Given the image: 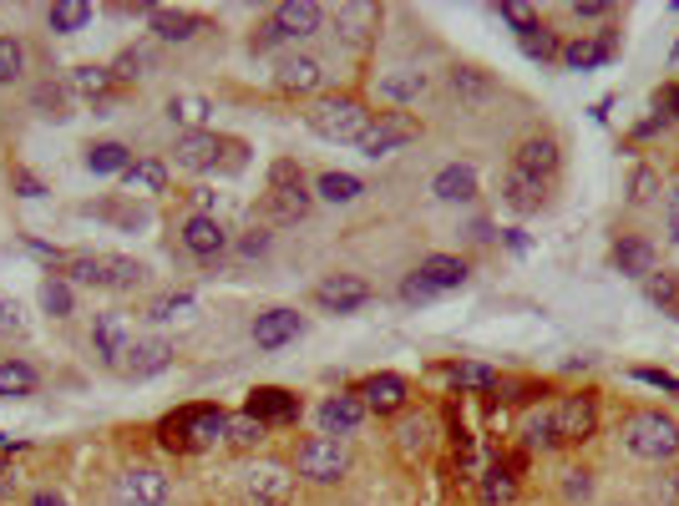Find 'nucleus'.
<instances>
[{"label": "nucleus", "mask_w": 679, "mask_h": 506, "mask_svg": "<svg viewBox=\"0 0 679 506\" xmlns=\"http://www.w3.org/2000/svg\"><path fill=\"white\" fill-rule=\"evenodd\" d=\"M229 441V410L219 405H183L158 420V446L173 456H198V451Z\"/></svg>", "instance_id": "obj_1"}, {"label": "nucleus", "mask_w": 679, "mask_h": 506, "mask_svg": "<svg viewBox=\"0 0 679 506\" xmlns=\"http://www.w3.org/2000/svg\"><path fill=\"white\" fill-rule=\"evenodd\" d=\"M375 112H370L360 97L350 91H335V97H314L310 112H305V127L314 137H325V143H340V147H360V137L370 132Z\"/></svg>", "instance_id": "obj_2"}, {"label": "nucleus", "mask_w": 679, "mask_h": 506, "mask_svg": "<svg viewBox=\"0 0 679 506\" xmlns=\"http://www.w3.org/2000/svg\"><path fill=\"white\" fill-rule=\"evenodd\" d=\"M61 279H66L72 289L87 284V289L127 294L148 279V269L137 259H127V254H66V259H61Z\"/></svg>", "instance_id": "obj_3"}, {"label": "nucleus", "mask_w": 679, "mask_h": 506, "mask_svg": "<svg viewBox=\"0 0 679 506\" xmlns=\"http://www.w3.org/2000/svg\"><path fill=\"white\" fill-rule=\"evenodd\" d=\"M314 208V188L305 183L295 158H280L269 168V188L259 198V218H264L269 229H284V223H299V218Z\"/></svg>", "instance_id": "obj_4"}, {"label": "nucleus", "mask_w": 679, "mask_h": 506, "mask_svg": "<svg viewBox=\"0 0 679 506\" xmlns=\"http://www.w3.org/2000/svg\"><path fill=\"white\" fill-rule=\"evenodd\" d=\"M619 441L639 461H669V456H679V425L665 410H634V416H624Z\"/></svg>", "instance_id": "obj_5"}, {"label": "nucleus", "mask_w": 679, "mask_h": 506, "mask_svg": "<svg viewBox=\"0 0 679 506\" xmlns=\"http://www.w3.org/2000/svg\"><path fill=\"white\" fill-rule=\"evenodd\" d=\"M295 471L314 486H335L345 471H350V446H345V435H310L295 456Z\"/></svg>", "instance_id": "obj_6"}, {"label": "nucleus", "mask_w": 679, "mask_h": 506, "mask_svg": "<svg viewBox=\"0 0 679 506\" xmlns=\"http://www.w3.org/2000/svg\"><path fill=\"white\" fill-rule=\"evenodd\" d=\"M416 137H421V116H411V112H381L375 122H370L366 137H360V152H366V158H391L396 147L416 143Z\"/></svg>", "instance_id": "obj_7"}, {"label": "nucleus", "mask_w": 679, "mask_h": 506, "mask_svg": "<svg viewBox=\"0 0 679 506\" xmlns=\"http://www.w3.org/2000/svg\"><path fill=\"white\" fill-rule=\"evenodd\" d=\"M112 506H168V477L158 466H127L112 481Z\"/></svg>", "instance_id": "obj_8"}, {"label": "nucleus", "mask_w": 679, "mask_h": 506, "mask_svg": "<svg viewBox=\"0 0 679 506\" xmlns=\"http://www.w3.org/2000/svg\"><path fill=\"white\" fill-rule=\"evenodd\" d=\"M244 496H249V506H289V496H295V477L284 471V466L274 461H259L244 471Z\"/></svg>", "instance_id": "obj_9"}, {"label": "nucleus", "mask_w": 679, "mask_h": 506, "mask_svg": "<svg viewBox=\"0 0 679 506\" xmlns=\"http://www.w3.org/2000/svg\"><path fill=\"white\" fill-rule=\"evenodd\" d=\"M314 304H320L325 314H355V309L370 304V284L360 274H330L314 284Z\"/></svg>", "instance_id": "obj_10"}, {"label": "nucleus", "mask_w": 679, "mask_h": 506, "mask_svg": "<svg viewBox=\"0 0 679 506\" xmlns=\"http://www.w3.org/2000/svg\"><path fill=\"white\" fill-rule=\"evenodd\" d=\"M553 416H558L563 446H583V441H593V431H598V400H593V395H568V400L553 405Z\"/></svg>", "instance_id": "obj_11"}, {"label": "nucleus", "mask_w": 679, "mask_h": 506, "mask_svg": "<svg viewBox=\"0 0 679 506\" xmlns=\"http://www.w3.org/2000/svg\"><path fill=\"white\" fill-rule=\"evenodd\" d=\"M244 416H254L259 425H295L299 420V395L280 391V385H259L244 400Z\"/></svg>", "instance_id": "obj_12"}, {"label": "nucleus", "mask_w": 679, "mask_h": 506, "mask_svg": "<svg viewBox=\"0 0 679 506\" xmlns=\"http://www.w3.org/2000/svg\"><path fill=\"white\" fill-rule=\"evenodd\" d=\"M355 395H360V405L375 410V416H396V410H406V400H411V385L385 370V375H366V380H360Z\"/></svg>", "instance_id": "obj_13"}, {"label": "nucleus", "mask_w": 679, "mask_h": 506, "mask_svg": "<svg viewBox=\"0 0 679 506\" xmlns=\"http://www.w3.org/2000/svg\"><path fill=\"white\" fill-rule=\"evenodd\" d=\"M127 345H133V324H127V314H122V309L97 314V324H91V349H97V360L118 370V360L127 355Z\"/></svg>", "instance_id": "obj_14"}, {"label": "nucleus", "mask_w": 679, "mask_h": 506, "mask_svg": "<svg viewBox=\"0 0 679 506\" xmlns=\"http://www.w3.org/2000/svg\"><path fill=\"white\" fill-rule=\"evenodd\" d=\"M177 244L188 248L193 259H219L223 248H229V233H223L219 218L188 213V218H183V229H177Z\"/></svg>", "instance_id": "obj_15"}, {"label": "nucleus", "mask_w": 679, "mask_h": 506, "mask_svg": "<svg viewBox=\"0 0 679 506\" xmlns=\"http://www.w3.org/2000/svg\"><path fill=\"white\" fill-rule=\"evenodd\" d=\"M558 61L568 72H593V66H604V61H614V30H583L578 41L558 46Z\"/></svg>", "instance_id": "obj_16"}, {"label": "nucleus", "mask_w": 679, "mask_h": 506, "mask_svg": "<svg viewBox=\"0 0 679 506\" xmlns=\"http://www.w3.org/2000/svg\"><path fill=\"white\" fill-rule=\"evenodd\" d=\"M168 365H173V345L168 340H133L127 355L118 360V370L127 380H152V375H163Z\"/></svg>", "instance_id": "obj_17"}, {"label": "nucleus", "mask_w": 679, "mask_h": 506, "mask_svg": "<svg viewBox=\"0 0 679 506\" xmlns=\"http://www.w3.org/2000/svg\"><path fill=\"white\" fill-rule=\"evenodd\" d=\"M269 21L284 30V41H305V36H320L325 5H314V0H284V5L269 11Z\"/></svg>", "instance_id": "obj_18"}, {"label": "nucleus", "mask_w": 679, "mask_h": 506, "mask_svg": "<svg viewBox=\"0 0 679 506\" xmlns=\"http://www.w3.org/2000/svg\"><path fill=\"white\" fill-rule=\"evenodd\" d=\"M558 162H563V152H558V143H553V137H522V143H517V152H513V173L547 183V177L558 173Z\"/></svg>", "instance_id": "obj_19"}, {"label": "nucleus", "mask_w": 679, "mask_h": 506, "mask_svg": "<svg viewBox=\"0 0 679 506\" xmlns=\"http://www.w3.org/2000/svg\"><path fill=\"white\" fill-rule=\"evenodd\" d=\"M148 30L158 36L163 46H188L198 30H203V15L193 11H177V5H152L148 11Z\"/></svg>", "instance_id": "obj_20"}, {"label": "nucleus", "mask_w": 679, "mask_h": 506, "mask_svg": "<svg viewBox=\"0 0 679 506\" xmlns=\"http://www.w3.org/2000/svg\"><path fill=\"white\" fill-rule=\"evenodd\" d=\"M173 152H177V168H183V173H213V168H219V152H223V137L219 132H183Z\"/></svg>", "instance_id": "obj_21"}, {"label": "nucleus", "mask_w": 679, "mask_h": 506, "mask_svg": "<svg viewBox=\"0 0 679 506\" xmlns=\"http://www.w3.org/2000/svg\"><path fill=\"white\" fill-rule=\"evenodd\" d=\"M305 334V319L299 309H264V314L254 319V345L259 349H284L289 340Z\"/></svg>", "instance_id": "obj_22"}, {"label": "nucleus", "mask_w": 679, "mask_h": 506, "mask_svg": "<svg viewBox=\"0 0 679 506\" xmlns=\"http://www.w3.org/2000/svg\"><path fill=\"white\" fill-rule=\"evenodd\" d=\"M320 82H325V66L314 57H284L280 66H274V87H280L284 97H310Z\"/></svg>", "instance_id": "obj_23"}, {"label": "nucleus", "mask_w": 679, "mask_h": 506, "mask_svg": "<svg viewBox=\"0 0 679 506\" xmlns=\"http://www.w3.org/2000/svg\"><path fill=\"white\" fill-rule=\"evenodd\" d=\"M431 198L436 202H472L477 198V168L472 162H446L442 173L431 177Z\"/></svg>", "instance_id": "obj_24"}, {"label": "nucleus", "mask_w": 679, "mask_h": 506, "mask_svg": "<svg viewBox=\"0 0 679 506\" xmlns=\"http://www.w3.org/2000/svg\"><path fill=\"white\" fill-rule=\"evenodd\" d=\"M366 420V405H360V395H330L325 405H320V435H350L355 425Z\"/></svg>", "instance_id": "obj_25"}, {"label": "nucleus", "mask_w": 679, "mask_h": 506, "mask_svg": "<svg viewBox=\"0 0 679 506\" xmlns=\"http://www.w3.org/2000/svg\"><path fill=\"white\" fill-rule=\"evenodd\" d=\"M416 279H421L431 294H452V289H461V284H467V263L452 259V254H431V259H421Z\"/></svg>", "instance_id": "obj_26"}, {"label": "nucleus", "mask_w": 679, "mask_h": 506, "mask_svg": "<svg viewBox=\"0 0 679 506\" xmlns=\"http://www.w3.org/2000/svg\"><path fill=\"white\" fill-rule=\"evenodd\" d=\"M208 116H213V101L198 97V91H177V97L168 101V122L177 127V137H183V132H208Z\"/></svg>", "instance_id": "obj_27"}, {"label": "nucleus", "mask_w": 679, "mask_h": 506, "mask_svg": "<svg viewBox=\"0 0 679 506\" xmlns=\"http://www.w3.org/2000/svg\"><path fill=\"white\" fill-rule=\"evenodd\" d=\"M133 162L137 158L127 143H91L87 147V173H97V177H122Z\"/></svg>", "instance_id": "obj_28"}, {"label": "nucleus", "mask_w": 679, "mask_h": 506, "mask_svg": "<svg viewBox=\"0 0 679 506\" xmlns=\"http://www.w3.org/2000/svg\"><path fill=\"white\" fill-rule=\"evenodd\" d=\"M36 385H41V375L30 360H0V400H26V395H36Z\"/></svg>", "instance_id": "obj_29"}, {"label": "nucleus", "mask_w": 679, "mask_h": 506, "mask_svg": "<svg viewBox=\"0 0 679 506\" xmlns=\"http://www.w3.org/2000/svg\"><path fill=\"white\" fill-rule=\"evenodd\" d=\"M547 183H538V177H522V173H513L507 168V183H503V198H507V208L513 213H538L543 208V198H547Z\"/></svg>", "instance_id": "obj_30"}, {"label": "nucleus", "mask_w": 679, "mask_h": 506, "mask_svg": "<svg viewBox=\"0 0 679 506\" xmlns=\"http://www.w3.org/2000/svg\"><path fill=\"white\" fill-rule=\"evenodd\" d=\"M614 269L629 279H650L654 274V248L644 238H619L614 244Z\"/></svg>", "instance_id": "obj_31"}, {"label": "nucleus", "mask_w": 679, "mask_h": 506, "mask_svg": "<svg viewBox=\"0 0 679 506\" xmlns=\"http://www.w3.org/2000/svg\"><path fill=\"white\" fill-rule=\"evenodd\" d=\"M517 502V461H497L482 477V506H513Z\"/></svg>", "instance_id": "obj_32"}, {"label": "nucleus", "mask_w": 679, "mask_h": 506, "mask_svg": "<svg viewBox=\"0 0 679 506\" xmlns=\"http://www.w3.org/2000/svg\"><path fill=\"white\" fill-rule=\"evenodd\" d=\"M427 91V72H416V66H400V72L381 76V97L396 101V107H406V101H416Z\"/></svg>", "instance_id": "obj_33"}, {"label": "nucleus", "mask_w": 679, "mask_h": 506, "mask_svg": "<svg viewBox=\"0 0 679 506\" xmlns=\"http://www.w3.org/2000/svg\"><path fill=\"white\" fill-rule=\"evenodd\" d=\"M446 380H452L457 391H477V395H492L497 385H503L492 365H472V360H467V365H446Z\"/></svg>", "instance_id": "obj_34"}, {"label": "nucleus", "mask_w": 679, "mask_h": 506, "mask_svg": "<svg viewBox=\"0 0 679 506\" xmlns=\"http://www.w3.org/2000/svg\"><path fill=\"white\" fill-rule=\"evenodd\" d=\"M122 183H127V188L133 193H163L168 188V162H158V158H137L133 168H127V173H122Z\"/></svg>", "instance_id": "obj_35"}, {"label": "nucleus", "mask_w": 679, "mask_h": 506, "mask_svg": "<svg viewBox=\"0 0 679 506\" xmlns=\"http://www.w3.org/2000/svg\"><path fill=\"white\" fill-rule=\"evenodd\" d=\"M87 21H91L87 0H57V5L46 11V26L57 30V36H76V30H87Z\"/></svg>", "instance_id": "obj_36"}, {"label": "nucleus", "mask_w": 679, "mask_h": 506, "mask_svg": "<svg viewBox=\"0 0 679 506\" xmlns=\"http://www.w3.org/2000/svg\"><path fill=\"white\" fill-rule=\"evenodd\" d=\"M66 87H72L76 97H87V101H102L107 91L118 87V76H112V66H76Z\"/></svg>", "instance_id": "obj_37"}, {"label": "nucleus", "mask_w": 679, "mask_h": 506, "mask_svg": "<svg viewBox=\"0 0 679 506\" xmlns=\"http://www.w3.org/2000/svg\"><path fill=\"white\" fill-rule=\"evenodd\" d=\"M41 309L51 319H66V314H76V289L66 284L61 274H46L41 279Z\"/></svg>", "instance_id": "obj_38"}, {"label": "nucleus", "mask_w": 679, "mask_h": 506, "mask_svg": "<svg viewBox=\"0 0 679 506\" xmlns=\"http://www.w3.org/2000/svg\"><path fill=\"white\" fill-rule=\"evenodd\" d=\"M522 441H528V451H558V416L553 410H532L528 425H522Z\"/></svg>", "instance_id": "obj_39"}, {"label": "nucleus", "mask_w": 679, "mask_h": 506, "mask_svg": "<svg viewBox=\"0 0 679 506\" xmlns=\"http://www.w3.org/2000/svg\"><path fill=\"white\" fill-rule=\"evenodd\" d=\"M366 193V183L355 173H320L314 177V198H325V202H355Z\"/></svg>", "instance_id": "obj_40"}, {"label": "nucleus", "mask_w": 679, "mask_h": 506, "mask_svg": "<svg viewBox=\"0 0 679 506\" xmlns=\"http://www.w3.org/2000/svg\"><path fill=\"white\" fill-rule=\"evenodd\" d=\"M30 107H36L46 122H66V116H72V87H57V82H46V87H36Z\"/></svg>", "instance_id": "obj_41"}, {"label": "nucleus", "mask_w": 679, "mask_h": 506, "mask_svg": "<svg viewBox=\"0 0 679 506\" xmlns=\"http://www.w3.org/2000/svg\"><path fill=\"white\" fill-rule=\"evenodd\" d=\"M396 435H400V451H406V461H421V456L431 451V420H421V416H411Z\"/></svg>", "instance_id": "obj_42"}, {"label": "nucleus", "mask_w": 679, "mask_h": 506, "mask_svg": "<svg viewBox=\"0 0 679 506\" xmlns=\"http://www.w3.org/2000/svg\"><path fill=\"white\" fill-rule=\"evenodd\" d=\"M198 314V299L193 294H163V299L148 304V319H158V324H168V319H193Z\"/></svg>", "instance_id": "obj_43"}, {"label": "nucleus", "mask_w": 679, "mask_h": 506, "mask_svg": "<svg viewBox=\"0 0 679 506\" xmlns=\"http://www.w3.org/2000/svg\"><path fill=\"white\" fill-rule=\"evenodd\" d=\"M21 76H26V46L15 36H0V87H11Z\"/></svg>", "instance_id": "obj_44"}, {"label": "nucleus", "mask_w": 679, "mask_h": 506, "mask_svg": "<svg viewBox=\"0 0 679 506\" xmlns=\"http://www.w3.org/2000/svg\"><path fill=\"white\" fill-rule=\"evenodd\" d=\"M148 66H152L148 46H127V51L112 61V76H118V82H137V76H148Z\"/></svg>", "instance_id": "obj_45"}, {"label": "nucleus", "mask_w": 679, "mask_h": 506, "mask_svg": "<svg viewBox=\"0 0 679 506\" xmlns=\"http://www.w3.org/2000/svg\"><path fill=\"white\" fill-rule=\"evenodd\" d=\"M517 46H522L532 61H553V57H558V41H553V30H547L543 21H538L532 30H522V36H517Z\"/></svg>", "instance_id": "obj_46"}, {"label": "nucleus", "mask_w": 679, "mask_h": 506, "mask_svg": "<svg viewBox=\"0 0 679 506\" xmlns=\"http://www.w3.org/2000/svg\"><path fill=\"white\" fill-rule=\"evenodd\" d=\"M644 289H650V299L659 304V309H669V314L679 319V274H650Z\"/></svg>", "instance_id": "obj_47"}, {"label": "nucleus", "mask_w": 679, "mask_h": 506, "mask_svg": "<svg viewBox=\"0 0 679 506\" xmlns=\"http://www.w3.org/2000/svg\"><path fill=\"white\" fill-rule=\"evenodd\" d=\"M264 435H269V425H259L254 416H229V441H234V446H259Z\"/></svg>", "instance_id": "obj_48"}, {"label": "nucleus", "mask_w": 679, "mask_h": 506, "mask_svg": "<svg viewBox=\"0 0 679 506\" xmlns=\"http://www.w3.org/2000/svg\"><path fill=\"white\" fill-rule=\"evenodd\" d=\"M452 91H457V97H487L492 82L482 72H472V66H457V72H452Z\"/></svg>", "instance_id": "obj_49"}, {"label": "nucleus", "mask_w": 679, "mask_h": 506, "mask_svg": "<svg viewBox=\"0 0 679 506\" xmlns=\"http://www.w3.org/2000/svg\"><path fill=\"white\" fill-rule=\"evenodd\" d=\"M497 15H503V21L517 30V36H522V30H532V26H538V11H532V5H517V0H507V5H497Z\"/></svg>", "instance_id": "obj_50"}, {"label": "nucleus", "mask_w": 679, "mask_h": 506, "mask_svg": "<svg viewBox=\"0 0 679 506\" xmlns=\"http://www.w3.org/2000/svg\"><path fill=\"white\" fill-rule=\"evenodd\" d=\"M573 15H578V21H614L619 5H608V0H578Z\"/></svg>", "instance_id": "obj_51"}, {"label": "nucleus", "mask_w": 679, "mask_h": 506, "mask_svg": "<svg viewBox=\"0 0 679 506\" xmlns=\"http://www.w3.org/2000/svg\"><path fill=\"white\" fill-rule=\"evenodd\" d=\"M11 183H15V193H21V198H46V183L36 173H26V168H15Z\"/></svg>", "instance_id": "obj_52"}, {"label": "nucleus", "mask_w": 679, "mask_h": 506, "mask_svg": "<svg viewBox=\"0 0 679 506\" xmlns=\"http://www.w3.org/2000/svg\"><path fill=\"white\" fill-rule=\"evenodd\" d=\"M563 492H568V502H589V496H593L589 471H568V481H563Z\"/></svg>", "instance_id": "obj_53"}, {"label": "nucleus", "mask_w": 679, "mask_h": 506, "mask_svg": "<svg viewBox=\"0 0 679 506\" xmlns=\"http://www.w3.org/2000/svg\"><path fill=\"white\" fill-rule=\"evenodd\" d=\"M280 41H284V30H280V26H274V21L264 15V21H259V30H254V51H274Z\"/></svg>", "instance_id": "obj_54"}, {"label": "nucleus", "mask_w": 679, "mask_h": 506, "mask_svg": "<svg viewBox=\"0 0 679 506\" xmlns=\"http://www.w3.org/2000/svg\"><path fill=\"white\" fill-rule=\"evenodd\" d=\"M634 380H644V385H654V391L679 395V375H669V370H634Z\"/></svg>", "instance_id": "obj_55"}, {"label": "nucleus", "mask_w": 679, "mask_h": 506, "mask_svg": "<svg viewBox=\"0 0 679 506\" xmlns=\"http://www.w3.org/2000/svg\"><path fill=\"white\" fill-rule=\"evenodd\" d=\"M0 334H21V304L0 294Z\"/></svg>", "instance_id": "obj_56"}, {"label": "nucleus", "mask_w": 679, "mask_h": 506, "mask_svg": "<svg viewBox=\"0 0 679 506\" xmlns=\"http://www.w3.org/2000/svg\"><path fill=\"white\" fill-rule=\"evenodd\" d=\"M264 254H269V233H264V229L249 233V238L238 244V259H264Z\"/></svg>", "instance_id": "obj_57"}, {"label": "nucleus", "mask_w": 679, "mask_h": 506, "mask_svg": "<svg viewBox=\"0 0 679 506\" xmlns=\"http://www.w3.org/2000/svg\"><path fill=\"white\" fill-rule=\"evenodd\" d=\"M665 229H669V238H679V183L665 193Z\"/></svg>", "instance_id": "obj_58"}, {"label": "nucleus", "mask_w": 679, "mask_h": 506, "mask_svg": "<svg viewBox=\"0 0 679 506\" xmlns=\"http://www.w3.org/2000/svg\"><path fill=\"white\" fill-rule=\"evenodd\" d=\"M654 198V173H639L634 177V202H650Z\"/></svg>", "instance_id": "obj_59"}, {"label": "nucleus", "mask_w": 679, "mask_h": 506, "mask_svg": "<svg viewBox=\"0 0 679 506\" xmlns=\"http://www.w3.org/2000/svg\"><path fill=\"white\" fill-rule=\"evenodd\" d=\"M659 107H665V116H679V87H665V91H659Z\"/></svg>", "instance_id": "obj_60"}, {"label": "nucleus", "mask_w": 679, "mask_h": 506, "mask_svg": "<svg viewBox=\"0 0 679 506\" xmlns=\"http://www.w3.org/2000/svg\"><path fill=\"white\" fill-rule=\"evenodd\" d=\"M26 506H66V502H61V496L57 492H36V496H30V502Z\"/></svg>", "instance_id": "obj_61"}, {"label": "nucleus", "mask_w": 679, "mask_h": 506, "mask_svg": "<svg viewBox=\"0 0 679 506\" xmlns=\"http://www.w3.org/2000/svg\"><path fill=\"white\" fill-rule=\"evenodd\" d=\"M5 492H11V466L0 461V496H5Z\"/></svg>", "instance_id": "obj_62"}, {"label": "nucleus", "mask_w": 679, "mask_h": 506, "mask_svg": "<svg viewBox=\"0 0 679 506\" xmlns=\"http://www.w3.org/2000/svg\"><path fill=\"white\" fill-rule=\"evenodd\" d=\"M5 451H21V441H15V435H0V456H5Z\"/></svg>", "instance_id": "obj_63"}]
</instances>
